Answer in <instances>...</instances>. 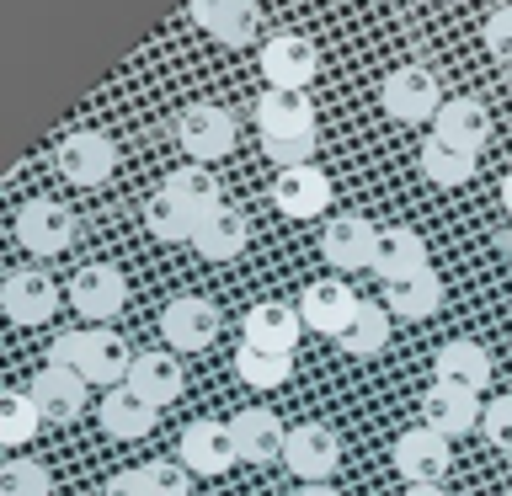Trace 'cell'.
I'll use <instances>...</instances> for the list:
<instances>
[{
	"mask_svg": "<svg viewBox=\"0 0 512 496\" xmlns=\"http://www.w3.org/2000/svg\"><path fill=\"white\" fill-rule=\"evenodd\" d=\"M134 358H139V352H128V342L118 331H107V326L64 331V336H54V347H48V363H54V368H70V374H80L86 384H102V390L128 384Z\"/></svg>",
	"mask_w": 512,
	"mask_h": 496,
	"instance_id": "obj_1",
	"label": "cell"
},
{
	"mask_svg": "<svg viewBox=\"0 0 512 496\" xmlns=\"http://www.w3.org/2000/svg\"><path fill=\"white\" fill-rule=\"evenodd\" d=\"M379 102H384V112H390L395 123H427V118L443 112L448 96H443L438 75H432L427 64H400V70L384 75Z\"/></svg>",
	"mask_w": 512,
	"mask_h": 496,
	"instance_id": "obj_2",
	"label": "cell"
},
{
	"mask_svg": "<svg viewBox=\"0 0 512 496\" xmlns=\"http://www.w3.org/2000/svg\"><path fill=\"white\" fill-rule=\"evenodd\" d=\"M59 176L70 187H102L112 171H118V144H112L102 128H75V134L59 139Z\"/></svg>",
	"mask_w": 512,
	"mask_h": 496,
	"instance_id": "obj_3",
	"label": "cell"
},
{
	"mask_svg": "<svg viewBox=\"0 0 512 496\" xmlns=\"http://www.w3.org/2000/svg\"><path fill=\"white\" fill-rule=\"evenodd\" d=\"M235 118L214 102H192L182 118H176V144H182V155H192L198 166H214L235 150Z\"/></svg>",
	"mask_w": 512,
	"mask_h": 496,
	"instance_id": "obj_4",
	"label": "cell"
},
{
	"mask_svg": "<svg viewBox=\"0 0 512 496\" xmlns=\"http://www.w3.org/2000/svg\"><path fill=\"white\" fill-rule=\"evenodd\" d=\"M395 470L406 486H443V475L454 470V448L438 427H406L395 438Z\"/></svg>",
	"mask_w": 512,
	"mask_h": 496,
	"instance_id": "obj_5",
	"label": "cell"
},
{
	"mask_svg": "<svg viewBox=\"0 0 512 496\" xmlns=\"http://www.w3.org/2000/svg\"><path fill=\"white\" fill-rule=\"evenodd\" d=\"M283 464L304 480V486H326L336 475V464H342V438H336L326 422H299V427H288Z\"/></svg>",
	"mask_w": 512,
	"mask_h": 496,
	"instance_id": "obj_6",
	"label": "cell"
},
{
	"mask_svg": "<svg viewBox=\"0 0 512 496\" xmlns=\"http://www.w3.org/2000/svg\"><path fill=\"white\" fill-rule=\"evenodd\" d=\"M176 454H182V464L192 475H230L240 454H235V432L230 422H214V416H198V422L182 427V443H176Z\"/></svg>",
	"mask_w": 512,
	"mask_h": 496,
	"instance_id": "obj_7",
	"label": "cell"
},
{
	"mask_svg": "<svg viewBox=\"0 0 512 496\" xmlns=\"http://www.w3.org/2000/svg\"><path fill=\"white\" fill-rule=\"evenodd\" d=\"M262 75L272 91H310V80L320 75V48L299 32H278L262 43Z\"/></svg>",
	"mask_w": 512,
	"mask_h": 496,
	"instance_id": "obj_8",
	"label": "cell"
},
{
	"mask_svg": "<svg viewBox=\"0 0 512 496\" xmlns=\"http://www.w3.org/2000/svg\"><path fill=\"white\" fill-rule=\"evenodd\" d=\"M16 240H22L32 256H59V251H70V240H75V214L54 198H27L16 208Z\"/></svg>",
	"mask_w": 512,
	"mask_h": 496,
	"instance_id": "obj_9",
	"label": "cell"
},
{
	"mask_svg": "<svg viewBox=\"0 0 512 496\" xmlns=\"http://www.w3.org/2000/svg\"><path fill=\"white\" fill-rule=\"evenodd\" d=\"M374 251H379V230L368 224L363 214H336L326 219V230H320V256L342 272H374Z\"/></svg>",
	"mask_w": 512,
	"mask_h": 496,
	"instance_id": "obj_10",
	"label": "cell"
},
{
	"mask_svg": "<svg viewBox=\"0 0 512 496\" xmlns=\"http://www.w3.org/2000/svg\"><path fill=\"white\" fill-rule=\"evenodd\" d=\"M0 310H6L11 326H48L59 310V288L43 267H22L0 283Z\"/></svg>",
	"mask_w": 512,
	"mask_h": 496,
	"instance_id": "obj_11",
	"label": "cell"
},
{
	"mask_svg": "<svg viewBox=\"0 0 512 496\" xmlns=\"http://www.w3.org/2000/svg\"><path fill=\"white\" fill-rule=\"evenodd\" d=\"M187 16L224 48H246V43H256V32H262L256 0H187Z\"/></svg>",
	"mask_w": 512,
	"mask_h": 496,
	"instance_id": "obj_12",
	"label": "cell"
},
{
	"mask_svg": "<svg viewBox=\"0 0 512 496\" xmlns=\"http://www.w3.org/2000/svg\"><path fill=\"white\" fill-rule=\"evenodd\" d=\"M160 336H166L171 352H203L219 336V310L198 294H182L160 310Z\"/></svg>",
	"mask_w": 512,
	"mask_h": 496,
	"instance_id": "obj_13",
	"label": "cell"
},
{
	"mask_svg": "<svg viewBox=\"0 0 512 496\" xmlns=\"http://www.w3.org/2000/svg\"><path fill=\"white\" fill-rule=\"evenodd\" d=\"M70 304L80 310V320H112L128 304V278L112 262H86L70 278Z\"/></svg>",
	"mask_w": 512,
	"mask_h": 496,
	"instance_id": "obj_14",
	"label": "cell"
},
{
	"mask_svg": "<svg viewBox=\"0 0 512 496\" xmlns=\"http://www.w3.org/2000/svg\"><path fill=\"white\" fill-rule=\"evenodd\" d=\"M272 203H278L283 219H315L331 208V176L315 166H288L278 171V182H272Z\"/></svg>",
	"mask_w": 512,
	"mask_h": 496,
	"instance_id": "obj_15",
	"label": "cell"
},
{
	"mask_svg": "<svg viewBox=\"0 0 512 496\" xmlns=\"http://www.w3.org/2000/svg\"><path fill=\"white\" fill-rule=\"evenodd\" d=\"M358 310H363V299L352 294V283H342V278L310 283V288H304V299H299L304 326L320 331V336H342L352 320H358Z\"/></svg>",
	"mask_w": 512,
	"mask_h": 496,
	"instance_id": "obj_16",
	"label": "cell"
},
{
	"mask_svg": "<svg viewBox=\"0 0 512 496\" xmlns=\"http://www.w3.org/2000/svg\"><path fill=\"white\" fill-rule=\"evenodd\" d=\"M432 139H443L448 150H464L480 160V150L491 144V112L475 96H448L443 112L432 118Z\"/></svg>",
	"mask_w": 512,
	"mask_h": 496,
	"instance_id": "obj_17",
	"label": "cell"
},
{
	"mask_svg": "<svg viewBox=\"0 0 512 496\" xmlns=\"http://www.w3.org/2000/svg\"><path fill=\"white\" fill-rule=\"evenodd\" d=\"M96 422H102L107 438L134 443V438H150V432H155L160 406H150L134 384H112V390L102 395V406H96Z\"/></svg>",
	"mask_w": 512,
	"mask_h": 496,
	"instance_id": "obj_18",
	"label": "cell"
},
{
	"mask_svg": "<svg viewBox=\"0 0 512 496\" xmlns=\"http://www.w3.org/2000/svg\"><path fill=\"white\" fill-rule=\"evenodd\" d=\"M256 128H262V139H310L320 134L315 128V102L304 91H272L256 102Z\"/></svg>",
	"mask_w": 512,
	"mask_h": 496,
	"instance_id": "obj_19",
	"label": "cell"
},
{
	"mask_svg": "<svg viewBox=\"0 0 512 496\" xmlns=\"http://www.w3.org/2000/svg\"><path fill=\"white\" fill-rule=\"evenodd\" d=\"M422 411H427L422 422H427V427H438L443 438H459V432L480 427V416H486V406H480V395H475V390H459V384H443V379H432V384H427Z\"/></svg>",
	"mask_w": 512,
	"mask_h": 496,
	"instance_id": "obj_20",
	"label": "cell"
},
{
	"mask_svg": "<svg viewBox=\"0 0 512 496\" xmlns=\"http://www.w3.org/2000/svg\"><path fill=\"white\" fill-rule=\"evenodd\" d=\"M246 246H251V224L230 203H219L214 214H203L198 219V235H192V251H198L203 262H235Z\"/></svg>",
	"mask_w": 512,
	"mask_h": 496,
	"instance_id": "obj_21",
	"label": "cell"
},
{
	"mask_svg": "<svg viewBox=\"0 0 512 496\" xmlns=\"http://www.w3.org/2000/svg\"><path fill=\"white\" fill-rule=\"evenodd\" d=\"M432 374H438L443 384H459V390H486L491 374H496V363H491V352L470 342V336H454V342H443L438 347V358H432Z\"/></svg>",
	"mask_w": 512,
	"mask_h": 496,
	"instance_id": "obj_22",
	"label": "cell"
},
{
	"mask_svg": "<svg viewBox=\"0 0 512 496\" xmlns=\"http://www.w3.org/2000/svg\"><path fill=\"white\" fill-rule=\"evenodd\" d=\"M230 432H235L240 464H272V459H283L288 427L272 411H240V416H230Z\"/></svg>",
	"mask_w": 512,
	"mask_h": 496,
	"instance_id": "obj_23",
	"label": "cell"
},
{
	"mask_svg": "<svg viewBox=\"0 0 512 496\" xmlns=\"http://www.w3.org/2000/svg\"><path fill=\"white\" fill-rule=\"evenodd\" d=\"M32 400H38L43 422H75V416L86 411V379L48 363V368H38V379H32Z\"/></svg>",
	"mask_w": 512,
	"mask_h": 496,
	"instance_id": "obj_24",
	"label": "cell"
},
{
	"mask_svg": "<svg viewBox=\"0 0 512 496\" xmlns=\"http://www.w3.org/2000/svg\"><path fill=\"white\" fill-rule=\"evenodd\" d=\"M374 272L384 283H406L416 272H427V240L406 230V224H390L379 230V251H374Z\"/></svg>",
	"mask_w": 512,
	"mask_h": 496,
	"instance_id": "obj_25",
	"label": "cell"
},
{
	"mask_svg": "<svg viewBox=\"0 0 512 496\" xmlns=\"http://www.w3.org/2000/svg\"><path fill=\"white\" fill-rule=\"evenodd\" d=\"M299 326H304V315L294 310V304H283V299H262V304H251V310H246V342L251 347L294 352Z\"/></svg>",
	"mask_w": 512,
	"mask_h": 496,
	"instance_id": "obj_26",
	"label": "cell"
},
{
	"mask_svg": "<svg viewBox=\"0 0 512 496\" xmlns=\"http://www.w3.org/2000/svg\"><path fill=\"white\" fill-rule=\"evenodd\" d=\"M128 384H134L150 406H171V400H182L187 374H182V363H176V352H139L134 368H128Z\"/></svg>",
	"mask_w": 512,
	"mask_h": 496,
	"instance_id": "obj_27",
	"label": "cell"
},
{
	"mask_svg": "<svg viewBox=\"0 0 512 496\" xmlns=\"http://www.w3.org/2000/svg\"><path fill=\"white\" fill-rule=\"evenodd\" d=\"M160 192L166 198H176L187 208V214H214V208L224 203V187H219V176H214V166H198V160H187V166H176L166 182H160Z\"/></svg>",
	"mask_w": 512,
	"mask_h": 496,
	"instance_id": "obj_28",
	"label": "cell"
},
{
	"mask_svg": "<svg viewBox=\"0 0 512 496\" xmlns=\"http://www.w3.org/2000/svg\"><path fill=\"white\" fill-rule=\"evenodd\" d=\"M443 310V283H438V272H416V278L406 283H390V315L400 320H427V315H438Z\"/></svg>",
	"mask_w": 512,
	"mask_h": 496,
	"instance_id": "obj_29",
	"label": "cell"
},
{
	"mask_svg": "<svg viewBox=\"0 0 512 496\" xmlns=\"http://www.w3.org/2000/svg\"><path fill=\"white\" fill-rule=\"evenodd\" d=\"M144 230H150L155 240H166V246H176V240H187L192 246V235H198V214H187L176 198H166V192H150L144 198Z\"/></svg>",
	"mask_w": 512,
	"mask_h": 496,
	"instance_id": "obj_30",
	"label": "cell"
},
{
	"mask_svg": "<svg viewBox=\"0 0 512 496\" xmlns=\"http://www.w3.org/2000/svg\"><path fill=\"white\" fill-rule=\"evenodd\" d=\"M235 374L246 379V384H256V390H278V384H288V374H294V352H272V347L240 342Z\"/></svg>",
	"mask_w": 512,
	"mask_h": 496,
	"instance_id": "obj_31",
	"label": "cell"
},
{
	"mask_svg": "<svg viewBox=\"0 0 512 496\" xmlns=\"http://www.w3.org/2000/svg\"><path fill=\"white\" fill-rule=\"evenodd\" d=\"M416 166H422V176L432 187H464L475 176L480 160L475 155H464V150H448L443 139H427L422 144V155H416Z\"/></svg>",
	"mask_w": 512,
	"mask_h": 496,
	"instance_id": "obj_32",
	"label": "cell"
},
{
	"mask_svg": "<svg viewBox=\"0 0 512 496\" xmlns=\"http://www.w3.org/2000/svg\"><path fill=\"white\" fill-rule=\"evenodd\" d=\"M38 427H43V411H38V400H32V390H11L0 400V443L6 448H27L38 438Z\"/></svg>",
	"mask_w": 512,
	"mask_h": 496,
	"instance_id": "obj_33",
	"label": "cell"
},
{
	"mask_svg": "<svg viewBox=\"0 0 512 496\" xmlns=\"http://www.w3.org/2000/svg\"><path fill=\"white\" fill-rule=\"evenodd\" d=\"M342 342V352H352V358H374V352L390 347V315H384V304H363L358 320L336 336Z\"/></svg>",
	"mask_w": 512,
	"mask_h": 496,
	"instance_id": "obj_34",
	"label": "cell"
},
{
	"mask_svg": "<svg viewBox=\"0 0 512 496\" xmlns=\"http://www.w3.org/2000/svg\"><path fill=\"white\" fill-rule=\"evenodd\" d=\"M48 491H54V475H48L38 459L16 454V459L0 464V496H48Z\"/></svg>",
	"mask_w": 512,
	"mask_h": 496,
	"instance_id": "obj_35",
	"label": "cell"
},
{
	"mask_svg": "<svg viewBox=\"0 0 512 496\" xmlns=\"http://www.w3.org/2000/svg\"><path fill=\"white\" fill-rule=\"evenodd\" d=\"M144 480H150V496H192V486H187V464L155 459V464H144Z\"/></svg>",
	"mask_w": 512,
	"mask_h": 496,
	"instance_id": "obj_36",
	"label": "cell"
},
{
	"mask_svg": "<svg viewBox=\"0 0 512 496\" xmlns=\"http://www.w3.org/2000/svg\"><path fill=\"white\" fill-rule=\"evenodd\" d=\"M480 432L491 438V448H502V454H512V395H496L486 416H480Z\"/></svg>",
	"mask_w": 512,
	"mask_h": 496,
	"instance_id": "obj_37",
	"label": "cell"
},
{
	"mask_svg": "<svg viewBox=\"0 0 512 496\" xmlns=\"http://www.w3.org/2000/svg\"><path fill=\"white\" fill-rule=\"evenodd\" d=\"M262 150L278 160V171H288V166H310V155L320 150V134H310V139H262Z\"/></svg>",
	"mask_w": 512,
	"mask_h": 496,
	"instance_id": "obj_38",
	"label": "cell"
},
{
	"mask_svg": "<svg viewBox=\"0 0 512 496\" xmlns=\"http://www.w3.org/2000/svg\"><path fill=\"white\" fill-rule=\"evenodd\" d=\"M486 48H491V59L512 64V6H496L486 16Z\"/></svg>",
	"mask_w": 512,
	"mask_h": 496,
	"instance_id": "obj_39",
	"label": "cell"
},
{
	"mask_svg": "<svg viewBox=\"0 0 512 496\" xmlns=\"http://www.w3.org/2000/svg\"><path fill=\"white\" fill-rule=\"evenodd\" d=\"M102 496H150V480H144V464H139V470H118V475H112L107 486H102Z\"/></svg>",
	"mask_w": 512,
	"mask_h": 496,
	"instance_id": "obj_40",
	"label": "cell"
},
{
	"mask_svg": "<svg viewBox=\"0 0 512 496\" xmlns=\"http://www.w3.org/2000/svg\"><path fill=\"white\" fill-rule=\"evenodd\" d=\"M299 496H342V491H336L331 480H326V486H299Z\"/></svg>",
	"mask_w": 512,
	"mask_h": 496,
	"instance_id": "obj_41",
	"label": "cell"
},
{
	"mask_svg": "<svg viewBox=\"0 0 512 496\" xmlns=\"http://www.w3.org/2000/svg\"><path fill=\"white\" fill-rule=\"evenodd\" d=\"M406 496H448L443 486H406Z\"/></svg>",
	"mask_w": 512,
	"mask_h": 496,
	"instance_id": "obj_42",
	"label": "cell"
},
{
	"mask_svg": "<svg viewBox=\"0 0 512 496\" xmlns=\"http://www.w3.org/2000/svg\"><path fill=\"white\" fill-rule=\"evenodd\" d=\"M502 208H507V214H512V171L502 176Z\"/></svg>",
	"mask_w": 512,
	"mask_h": 496,
	"instance_id": "obj_43",
	"label": "cell"
}]
</instances>
